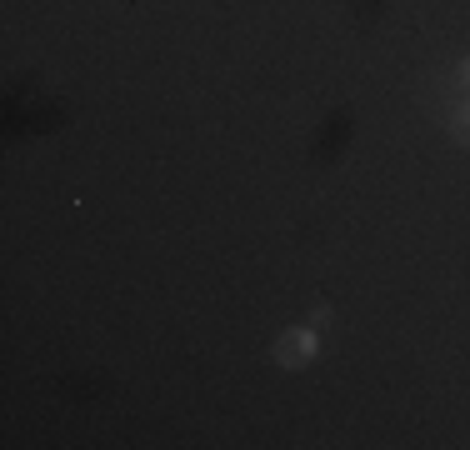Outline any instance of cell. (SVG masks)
Masks as SVG:
<instances>
[{"label":"cell","mask_w":470,"mask_h":450,"mask_svg":"<svg viewBox=\"0 0 470 450\" xmlns=\"http://www.w3.org/2000/svg\"><path fill=\"white\" fill-rule=\"evenodd\" d=\"M315 355V335L311 330H295L280 340V366H306V360Z\"/></svg>","instance_id":"6da1fadb"}]
</instances>
